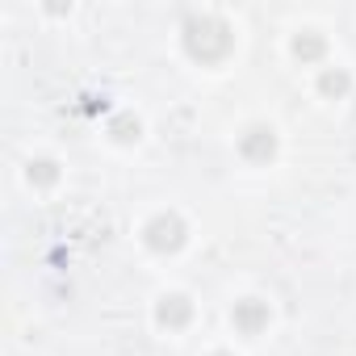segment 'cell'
I'll return each instance as SVG.
<instances>
[{
    "instance_id": "obj_2",
    "label": "cell",
    "mask_w": 356,
    "mask_h": 356,
    "mask_svg": "<svg viewBox=\"0 0 356 356\" xmlns=\"http://www.w3.org/2000/svg\"><path fill=\"white\" fill-rule=\"evenodd\" d=\"M147 243L155 248V252H176L185 243V222L176 218V214H168V218H155L151 227H147Z\"/></svg>"
},
{
    "instance_id": "obj_8",
    "label": "cell",
    "mask_w": 356,
    "mask_h": 356,
    "mask_svg": "<svg viewBox=\"0 0 356 356\" xmlns=\"http://www.w3.org/2000/svg\"><path fill=\"white\" fill-rule=\"evenodd\" d=\"M214 356H227V352H214Z\"/></svg>"
},
{
    "instance_id": "obj_4",
    "label": "cell",
    "mask_w": 356,
    "mask_h": 356,
    "mask_svg": "<svg viewBox=\"0 0 356 356\" xmlns=\"http://www.w3.org/2000/svg\"><path fill=\"white\" fill-rule=\"evenodd\" d=\"M264 318H268V310H264L260 302H239V306H235V327H243L248 335H252V331H260V323H264Z\"/></svg>"
},
{
    "instance_id": "obj_5",
    "label": "cell",
    "mask_w": 356,
    "mask_h": 356,
    "mask_svg": "<svg viewBox=\"0 0 356 356\" xmlns=\"http://www.w3.org/2000/svg\"><path fill=\"white\" fill-rule=\"evenodd\" d=\"M185 318H189V302H185V298H163V306H159V323L181 327Z\"/></svg>"
},
{
    "instance_id": "obj_3",
    "label": "cell",
    "mask_w": 356,
    "mask_h": 356,
    "mask_svg": "<svg viewBox=\"0 0 356 356\" xmlns=\"http://www.w3.org/2000/svg\"><path fill=\"white\" fill-rule=\"evenodd\" d=\"M243 155H252V159H264V155H273V147H277V138H273V130H264V126H256V130H248L243 134Z\"/></svg>"
},
{
    "instance_id": "obj_1",
    "label": "cell",
    "mask_w": 356,
    "mask_h": 356,
    "mask_svg": "<svg viewBox=\"0 0 356 356\" xmlns=\"http://www.w3.org/2000/svg\"><path fill=\"white\" fill-rule=\"evenodd\" d=\"M185 47L197 55V59H222L227 51H231V34H227V26L222 22H214V17H193L189 26H185Z\"/></svg>"
},
{
    "instance_id": "obj_6",
    "label": "cell",
    "mask_w": 356,
    "mask_h": 356,
    "mask_svg": "<svg viewBox=\"0 0 356 356\" xmlns=\"http://www.w3.org/2000/svg\"><path fill=\"white\" fill-rule=\"evenodd\" d=\"M348 88V76L343 72H327L323 76V92H343Z\"/></svg>"
},
{
    "instance_id": "obj_7",
    "label": "cell",
    "mask_w": 356,
    "mask_h": 356,
    "mask_svg": "<svg viewBox=\"0 0 356 356\" xmlns=\"http://www.w3.org/2000/svg\"><path fill=\"white\" fill-rule=\"evenodd\" d=\"M293 51L310 59V55H318V51H323V42H318V38H298V42H293Z\"/></svg>"
}]
</instances>
